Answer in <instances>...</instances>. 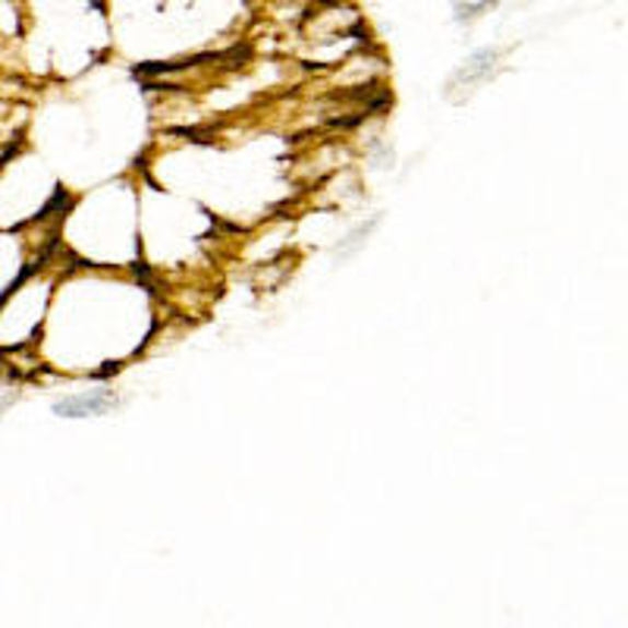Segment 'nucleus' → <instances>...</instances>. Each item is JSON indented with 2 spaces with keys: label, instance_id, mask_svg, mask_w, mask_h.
<instances>
[{
  "label": "nucleus",
  "instance_id": "f03ea898",
  "mask_svg": "<svg viewBox=\"0 0 628 628\" xmlns=\"http://www.w3.org/2000/svg\"><path fill=\"white\" fill-rule=\"evenodd\" d=\"M493 3H497V0H453V10H456V20H460V23H472V20L484 16Z\"/></svg>",
  "mask_w": 628,
  "mask_h": 628
},
{
  "label": "nucleus",
  "instance_id": "f257e3e1",
  "mask_svg": "<svg viewBox=\"0 0 628 628\" xmlns=\"http://www.w3.org/2000/svg\"><path fill=\"white\" fill-rule=\"evenodd\" d=\"M111 406V399L107 396H79V399H67V403H60L57 406V415H67V418H82V415H101V411Z\"/></svg>",
  "mask_w": 628,
  "mask_h": 628
}]
</instances>
